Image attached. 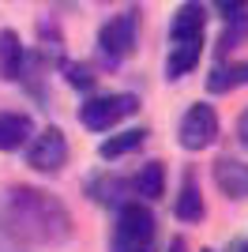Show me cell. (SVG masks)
Wrapping results in <instances>:
<instances>
[{"label":"cell","mask_w":248,"mask_h":252,"mask_svg":"<svg viewBox=\"0 0 248 252\" xmlns=\"http://www.w3.org/2000/svg\"><path fill=\"white\" fill-rule=\"evenodd\" d=\"M147 143V132L143 128H128V132H121V136H109L98 147V155L105 158V162H113V158H124V155H132V151H139Z\"/></svg>","instance_id":"cell-15"},{"label":"cell","mask_w":248,"mask_h":252,"mask_svg":"<svg viewBox=\"0 0 248 252\" xmlns=\"http://www.w3.org/2000/svg\"><path fill=\"white\" fill-rule=\"evenodd\" d=\"M177 139H181V147H185V151H203V147H211V143L218 139V113H215V105H207V102H196V105H192V109L181 117Z\"/></svg>","instance_id":"cell-5"},{"label":"cell","mask_w":248,"mask_h":252,"mask_svg":"<svg viewBox=\"0 0 248 252\" xmlns=\"http://www.w3.org/2000/svg\"><path fill=\"white\" fill-rule=\"evenodd\" d=\"M203 57V38L199 42H169V57H165V75L169 79H181L199 64Z\"/></svg>","instance_id":"cell-12"},{"label":"cell","mask_w":248,"mask_h":252,"mask_svg":"<svg viewBox=\"0 0 248 252\" xmlns=\"http://www.w3.org/2000/svg\"><path fill=\"white\" fill-rule=\"evenodd\" d=\"M222 15H233V11H241V8H248V0H211Z\"/></svg>","instance_id":"cell-19"},{"label":"cell","mask_w":248,"mask_h":252,"mask_svg":"<svg viewBox=\"0 0 248 252\" xmlns=\"http://www.w3.org/2000/svg\"><path fill=\"white\" fill-rule=\"evenodd\" d=\"M155 215L139 200H124L117 207V226H113V252H155Z\"/></svg>","instance_id":"cell-2"},{"label":"cell","mask_w":248,"mask_h":252,"mask_svg":"<svg viewBox=\"0 0 248 252\" xmlns=\"http://www.w3.org/2000/svg\"><path fill=\"white\" fill-rule=\"evenodd\" d=\"M237 87H248V61L241 64H222V68H215V72L207 75V91L211 94H229V91H237Z\"/></svg>","instance_id":"cell-13"},{"label":"cell","mask_w":248,"mask_h":252,"mask_svg":"<svg viewBox=\"0 0 248 252\" xmlns=\"http://www.w3.org/2000/svg\"><path fill=\"white\" fill-rule=\"evenodd\" d=\"M27 162L38 173H61L64 162H68V139H64L61 128H45L38 136H31L27 143Z\"/></svg>","instance_id":"cell-6"},{"label":"cell","mask_w":248,"mask_h":252,"mask_svg":"<svg viewBox=\"0 0 248 252\" xmlns=\"http://www.w3.org/2000/svg\"><path fill=\"white\" fill-rule=\"evenodd\" d=\"M0 75L11 83L27 75V49L15 31H0Z\"/></svg>","instance_id":"cell-9"},{"label":"cell","mask_w":248,"mask_h":252,"mask_svg":"<svg viewBox=\"0 0 248 252\" xmlns=\"http://www.w3.org/2000/svg\"><path fill=\"white\" fill-rule=\"evenodd\" d=\"M135 109H139V98L135 94H98V98H87L79 105V121L91 132H109L117 121L132 117Z\"/></svg>","instance_id":"cell-3"},{"label":"cell","mask_w":248,"mask_h":252,"mask_svg":"<svg viewBox=\"0 0 248 252\" xmlns=\"http://www.w3.org/2000/svg\"><path fill=\"white\" fill-rule=\"evenodd\" d=\"M237 139H241V147L248 151V109L241 113V121H237Z\"/></svg>","instance_id":"cell-20"},{"label":"cell","mask_w":248,"mask_h":252,"mask_svg":"<svg viewBox=\"0 0 248 252\" xmlns=\"http://www.w3.org/2000/svg\"><path fill=\"white\" fill-rule=\"evenodd\" d=\"M0 230L23 245H61L72 237V215L41 189H11L0 200Z\"/></svg>","instance_id":"cell-1"},{"label":"cell","mask_w":248,"mask_h":252,"mask_svg":"<svg viewBox=\"0 0 248 252\" xmlns=\"http://www.w3.org/2000/svg\"><path fill=\"white\" fill-rule=\"evenodd\" d=\"M173 211H177V219H181V222H199L207 215L203 196H199V185H196V173H192V169L181 177V192H177Z\"/></svg>","instance_id":"cell-11"},{"label":"cell","mask_w":248,"mask_h":252,"mask_svg":"<svg viewBox=\"0 0 248 252\" xmlns=\"http://www.w3.org/2000/svg\"><path fill=\"white\" fill-rule=\"evenodd\" d=\"M64 72H68V83L79 87V91H91V87H94V72L87 68V64H68Z\"/></svg>","instance_id":"cell-18"},{"label":"cell","mask_w":248,"mask_h":252,"mask_svg":"<svg viewBox=\"0 0 248 252\" xmlns=\"http://www.w3.org/2000/svg\"><path fill=\"white\" fill-rule=\"evenodd\" d=\"M132 189H135V196H143V200H162V196H165V166H162V162H147V166H139Z\"/></svg>","instance_id":"cell-14"},{"label":"cell","mask_w":248,"mask_h":252,"mask_svg":"<svg viewBox=\"0 0 248 252\" xmlns=\"http://www.w3.org/2000/svg\"><path fill=\"white\" fill-rule=\"evenodd\" d=\"M248 42V8L233 11V15H226V31H222V53L229 49H241V45Z\"/></svg>","instance_id":"cell-16"},{"label":"cell","mask_w":248,"mask_h":252,"mask_svg":"<svg viewBox=\"0 0 248 252\" xmlns=\"http://www.w3.org/2000/svg\"><path fill=\"white\" fill-rule=\"evenodd\" d=\"M165 252H188V241H185V237H173V241H169V249H165Z\"/></svg>","instance_id":"cell-21"},{"label":"cell","mask_w":248,"mask_h":252,"mask_svg":"<svg viewBox=\"0 0 248 252\" xmlns=\"http://www.w3.org/2000/svg\"><path fill=\"white\" fill-rule=\"evenodd\" d=\"M207 27V8L199 0H185L181 8L173 11V23H169V42H199Z\"/></svg>","instance_id":"cell-7"},{"label":"cell","mask_w":248,"mask_h":252,"mask_svg":"<svg viewBox=\"0 0 248 252\" xmlns=\"http://www.w3.org/2000/svg\"><path fill=\"white\" fill-rule=\"evenodd\" d=\"M124 192H128V185H124L121 177H102V181H94V185H91L94 200H98V203H113V207H121V203L128 200Z\"/></svg>","instance_id":"cell-17"},{"label":"cell","mask_w":248,"mask_h":252,"mask_svg":"<svg viewBox=\"0 0 248 252\" xmlns=\"http://www.w3.org/2000/svg\"><path fill=\"white\" fill-rule=\"evenodd\" d=\"M215 185L226 200H248V162L241 158H218L215 162Z\"/></svg>","instance_id":"cell-8"},{"label":"cell","mask_w":248,"mask_h":252,"mask_svg":"<svg viewBox=\"0 0 248 252\" xmlns=\"http://www.w3.org/2000/svg\"><path fill=\"white\" fill-rule=\"evenodd\" d=\"M241 252H248V245H241Z\"/></svg>","instance_id":"cell-22"},{"label":"cell","mask_w":248,"mask_h":252,"mask_svg":"<svg viewBox=\"0 0 248 252\" xmlns=\"http://www.w3.org/2000/svg\"><path fill=\"white\" fill-rule=\"evenodd\" d=\"M135 34H139V15L135 11H121L98 31V49L109 64H121L132 57L135 49Z\"/></svg>","instance_id":"cell-4"},{"label":"cell","mask_w":248,"mask_h":252,"mask_svg":"<svg viewBox=\"0 0 248 252\" xmlns=\"http://www.w3.org/2000/svg\"><path fill=\"white\" fill-rule=\"evenodd\" d=\"M34 136V121L27 113H0V151H19Z\"/></svg>","instance_id":"cell-10"},{"label":"cell","mask_w":248,"mask_h":252,"mask_svg":"<svg viewBox=\"0 0 248 252\" xmlns=\"http://www.w3.org/2000/svg\"><path fill=\"white\" fill-rule=\"evenodd\" d=\"M203 252H211V249H203Z\"/></svg>","instance_id":"cell-23"}]
</instances>
